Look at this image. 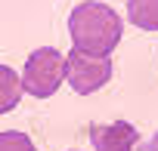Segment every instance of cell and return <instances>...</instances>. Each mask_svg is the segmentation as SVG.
<instances>
[{
	"label": "cell",
	"instance_id": "obj_1",
	"mask_svg": "<svg viewBox=\"0 0 158 151\" xmlns=\"http://www.w3.org/2000/svg\"><path fill=\"white\" fill-rule=\"evenodd\" d=\"M121 31H124V25H121L118 13L106 3H96V0H87V3L74 6L68 16L71 43L90 56H109L118 46Z\"/></svg>",
	"mask_w": 158,
	"mask_h": 151
},
{
	"label": "cell",
	"instance_id": "obj_2",
	"mask_svg": "<svg viewBox=\"0 0 158 151\" xmlns=\"http://www.w3.org/2000/svg\"><path fill=\"white\" fill-rule=\"evenodd\" d=\"M65 80V59L53 46H40L28 56L22 71V90L31 99H50Z\"/></svg>",
	"mask_w": 158,
	"mask_h": 151
},
{
	"label": "cell",
	"instance_id": "obj_3",
	"mask_svg": "<svg viewBox=\"0 0 158 151\" xmlns=\"http://www.w3.org/2000/svg\"><path fill=\"white\" fill-rule=\"evenodd\" d=\"M109 77H112V59L109 56H90L77 46L65 56V80L71 83L74 93L90 96L99 87H106Z\"/></svg>",
	"mask_w": 158,
	"mask_h": 151
},
{
	"label": "cell",
	"instance_id": "obj_4",
	"mask_svg": "<svg viewBox=\"0 0 158 151\" xmlns=\"http://www.w3.org/2000/svg\"><path fill=\"white\" fill-rule=\"evenodd\" d=\"M139 133L127 123V120H115V123H93L90 126V142L96 151H133Z\"/></svg>",
	"mask_w": 158,
	"mask_h": 151
},
{
	"label": "cell",
	"instance_id": "obj_5",
	"mask_svg": "<svg viewBox=\"0 0 158 151\" xmlns=\"http://www.w3.org/2000/svg\"><path fill=\"white\" fill-rule=\"evenodd\" d=\"M22 96V77L10 68V65H0V114H6L19 105Z\"/></svg>",
	"mask_w": 158,
	"mask_h": 151
},
{
	"label": "cell",
	"instance_id": "obj_6",
	"mask_svg": "<svg viewBox=\"0 0 158 151\" xmlns=\"http://www.w3.org/2000/svg\"><path fill=\"white\" fill-rule=\"evenodd\" d=\"M130 25L143 31H158V0H127Z\"/></svg>",
	"mask_w": 158,
	"mask_h": 151
},
{
	"label": "cell",
	"instance_id": "obj_7",
	"mask_svg": "<svg viewBox=\"0 0 158 151\" xmlns=\"http://www.w3.org/2000/svg\"><path fill=\"white\" fill-rule=\"evenodd\" d=\"M0 151H37V148H34L31 136L10 130V133H0Z\"/></svg>",
	"mask_w": 158,
	"mask_h": 151
}]
</instances>
